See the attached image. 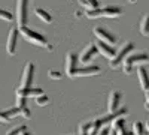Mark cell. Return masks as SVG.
<instances>
[{"mask_svg": "<svg viewBox=\"0 0 149 135\" xmlns=\"http://www.w3.org/2000/svg\"><path fill=\"white\" fill-rule=\"evenodd\" d=\"M133 50H134V44H133V42H124V44L121 45L119 50H116L115 57L110 60V68H112V69L119 68L124 62H125V59L130 56V53H131Z\"/></svg>", "mask_w": 149, "mask_h": 135, "instance_id": "3957f363", "label": "cell"}, {"mask_svg": "<svg viewBox=\"0 0 149 135\" xmlns=\"http://www.w3.org/2000/svg\"><path fill=\"white\" fill-rule=\"evenodd\" d=\"M8 119H6V116L3 114V111H0V123H8Z\"/></svg>", "mask_w": 149, "mask_h": 135, "instance_id": "4316f807", "label": "cell"}, {"mask_svg": "<svg viewBox=\"0 0 149 135\" xmlns=\"http://www.w3.org/2000/svg\"><path fill=\"white\" fill-rule=\"evenodd\" d=\"M124 131H125V120H124V119H118V120H115L113 123H112L109 135H121Z\"/></svg>", "mask_w": 149, "mask_h": 135, "instance_id": "e0dca14e", "label": "cell"}, {"mask_svg": "<svg viewBox=\"0 0 149 135\" xmlns=\"http://www.w3.org/2000/svg\"><path fill=\"white\" fill-rule=\"evenodd\" d=\"M149 62V54L148 53H134V54H130L127 59H125V62L122 63V71L124 74H131L133 71V66L134 65H142V63H148Z\"/></svg>", "mask_w": 149, "mask_h": 135, "instance_id": "277c9868", "label": "cell"}, {"mask_svg": "<svg viewBox=\"0 0 149 135\" xmlns=\"http://www.w3.org/2000/svg\"><path fill=\"white\" fill-rule=\"evenodd\" d=\"M97 50H98V53H102L104 57H107V59H113L115 57V54H116V50L112 45H107V44H104V42H100L98 41L97 44Z\"/></svg>", "mask_w": 149, "mask_h": 135, "instance_id": "5bb4252c", "label": "cell"}, {"mask_svg": "<svg viewBox=\"0 0 149 135\" xmlns=\"http://www.w3.org/2000/svg\"><path fill=\"white\" fill-rule=\"evenodd\" d=\"M94 35H95V38L100 42H104L107 45H113L116 42V36L112 32L106 30L104 27H95L94 29Z\"/></svg>", "mask_w": 149, "mask_h": 135, "instance_id": "ba28073f", "label": "cell"}, {"mask_svg": "<svg viewBox=\"0 0 149 135\" xmlns=\"http://www.w3.org/2000/svg\"><path fill=\"white\" fill-rule=\"evenodd\" d=\"M100 66L91 65V66H81L76 69V77H88V75H98L100 74Z\"/></svg>", "mask_w": 149, "mask_h": 135, "instance_id": "4fadbf2b", "label": "cell"}, {"mask_svg": "<svg viewBox=\"0 0 149 135\" xmlns=\"http://www.w3.org/2000/svg\"><path fill=\"white\" fill-rule=\"evenodd\" d=\"M79 135H88V134H86V131H85V128H84V126H79Z\"/></svg>", "mask_w": 149, "mask_h": 135, "instance_id": "f546056e", "label": "cell"}, {"mask_svg": "<svg viewBox=\"0 0 149 135\" xmlns=\"http://www.w3.org/2000/svg\"><path fill=\"white\" fill-rule=\"evenodd\" d=\"M48 75H49V78H52V80H61V72H58V71H55V69H49L48 71Z\"/></svg>", "mask_w": 149, "mask_h": 135, "instance_id": "d4e9b609", "label": "cell"}, {"mask_svg": "<svg viewBox=\"0 0 149 135\" xmlns=\"http://www.w3.org/2000/svg\"><path fill=\"white\" fill-rule=\"evenodd\" d=\"M133 134L134 135H146V129L142 122H134L133 125Z\"/></svg>", "mask_w": 149, "mask_h": 135, "instance_id": "44dd1931", "label": "cell"}, {"mask_svg": "<svg viewBox=\"0 0 149 135\" xmlns=\"http://www.w3.org/2000/svg\"><path fill=\"white\" fill-rule=\"evenodd\" d=\"M33 80H34V65L31 62H29L24 68V72H22V80H21V87L22 89H29L31 87L33 84Z\"/></svg>", "mask_w": 149, "mask_h": 135, "instance_id": "30bf717a", "label": "cell"}, {"mask_svg": "<svg viewBox=\"0 0 149 135\" xmlns=\"http://www.w3.org/2000/svg\"><path fill=\"white\" fill-rule=\"evenodd\" d=\"M19 33H21V36L26 41H29V42H31V44H34L37 47H43V48H46L48 51H52V45L48 42V39L45 38L42 33L36 32V30H31L30 27L19 29Z\"/></svg>", "mask_w": 149, "mask_h": 135, "instance_id": "6da1fadb", "label": "cell"}, {"mask_svg": "<svg viewBox=\"0 0 149 135\" xmlns=\"http://www.w3.org/2000/svg\"><path fill=\"white\" fill-rule=\"evenodd\" d=\"M15 93H17V96H21V98H29V96H34V98H37V96L43 95V90L39 89V87H29V89H22V87H19V89H17Z\"/></svg>", "mask_w": 149, "mask_h": 135, "instance_id": "9a60e30c", "label": "cell"}, {"mask_svg": "<svg viewBox=\"0 0 149 135\" xmlns=\"http://www.w3.org/2000/svg\"><path fill=\"white\" fill-rule=\"evenodd\" d=\"M145 107L149 110V92H146V99H145Z\"/></svg>", "mask_w": 149, "mask_h": 135, "instance_id": "f1b7e54d", "label": "cell"}, {"mask_svg": "<svg viewBox=\"0 0 149 135\" xmlns=\"http://www.w3.org/2000/svg\"><path fill=\"white\" fill-rule=\"evenodd\" d=\"M78 62H79V56L76 53H67V56H66V75L69 78L76 77Z\"/></svg>", "mask_w": 149, "mask_h": 135, "instance_id": "8992f818", "label": "cell"}, {"mask_svg": "<svg viewBox=\"0 0 149 135\" xmlns=\"http://www.w3.org/2000/svg\"><path fill=\"white\" fill-rule=\"evenodd\" d=\"M18 38H19V29H18V27H12V29L9 30L8 41H6V51H8L9 56H14V54H15Z\"/></svg>", "mask_w": 149, "mask_h": 135, "instance_id": "52a82bcc", "label": "cell"}, {"mask_svg": "<svg viewBox=\"0 0 149 135\" xmlns=\"http://www.w3.org/2000/svg\"><path fill=\"white\" fill-rule=\"evenodd\" d=\"M34 14L39 17L42 21H45V23H52V17H51V14H49L48 11H45L43 8H34Z\"/></svg>", "mask_w": 149, "mask_h": 135, "instance_id": "ac0fdd59", "label": "cell"}, {"mask_svg": "<svg viewBox=\"0 0 149 135\" xmlns=\"http://www.w3.org/2000/svg\"><path fill=\"white\" fill-rule=\"evenodd\" d=\"M140 33L143 36H149V14L145 15L140 21Z\"/></svg>", "mask_w": 149, "mask_h": 135, "instance_id": "ffe728a7", "label": "cell"}, {"mask_svg": "<svg viewBox=\"0 0 149 135\" xmlns=\"http://www.w3.org/2000/svg\"><path fill=\"white\" fill-rule=\"evenodd\" d=\"M36 104L39 105V107L48 105V104H49V98L43 93V95H40V96H37V98H36Z\"/></svg>", "mask_w": 149, "mask_h": 135, "instance_id": "603a6c76", "label": "cell"}, {"mask_svg": "<svg viewBox=\"0 0 149 135\" xmlns=\"http://www.w3.org/2000/svg\"><path fill=\"white\" fill-rule=\"evenodd\" d=\"M79 5L82 8H85L86 11H95V9H100V3L97 0H81Z\"/></svg>", "mask_w": 149, "mask_h": 135, "instance_id": "d6986e66", "label": "cell"}, {"mask_svg": "<svg viewBox=\"0 0 149 135\" xmlns=\"http://www.w3.org/2000/svg\"><path fill=\"white\" fill-rule=\"evenodd\" d=\"M137 75H139V81H140V87L145 92H149V74L145 66L137 68Z\"/></svg>", "mask_w": 149, "mask_h": 135, "instance_id": "2e32d148", "label": "cell"}, {"mask_svg": "<svg viewBox=\"0 0 149 135\" xmlns=\"http://www.w3.org/2000/svg\"><path fill=\"white\" fill-rule=\"evenodd\" d=\"M24 132H27V126L21 125V126H15V128H12L10 131H8L6 135H22Z\"/></svg>", "mask_w": 149, "mask_h": 135, "instance_id": "7402d4cb", "label": "cell"}, {"mask_svg": "<svg viewBox=\"0 0 149 135\" xmlns=\"http://www.w3.org/2000/svg\"><path fill=\"white\" fill-rule=\"evenodd\" d=\"M27 21H29V3L26 0H21L17 5V23H18V29L27 27Z\"/></svg>", "mask_w": 149, "mask_h": 135, "instance_id": "5b68a950", "label": "cell"}, {"mask_svg": "<svg viewBox=\"0 0 149 135\" xmlns=\"http://www.w3.org/2000/svg\"><path fill=\"white\" fill-rule=\"evenodd\" d=\"M27 98H21V96H17V107L19 108H26L27 107Z\"/></svg>", "mask_w": 149, "mask_h": 135, "instance_id": "484cf974", "label": "cell"}, {"mask_svg": "<svg viewBox=\"0 0 149 135\" xmlns=\"http://www.w3.org/2000/svg\"><path fill=\"white\" fill-rule=\"evenodd\" d=\"M109 132H110L109 128H102L100 132H98V135H109Z\"/></svg>", "mask_w": 149, "mask_h": 135, "instance_id": "83f0119b", "label": "cell"}, {"mask_svg": "<svg viewBox=\"0 0 149 135\" xmlns=\"http://www.w3.org/2000/svg\"><path fill=\"white\" fill-rule=\"evenodd\" d=\"M145 129H146V135H149V120L146 122V126H145Z\"/></svg>", "mask_w": 149, "mask_h": 135, "instance_id": "d6a6232c", "label": "cell"}, {"mask_svg": "<svg viewBox=\"0 0 149 135\" xmlns=\"http://www.w3.org/2000/svg\"><path fill=\"white\" fill-rule=\"evenodd\" d=\"M82 14H84V12H81V11H76V12H74V17H76V18H79Z\"/></svg>", "mask_w": 149, "mask_h": 135, "instance_id": "4dcf8cb0", "label": "cell"}, {"mask_svg": "<svg viewBox=\"0 0 149 135\" xmlns=\"http://www.w3.org/2000/svg\"><path fill=\"white\" fill-rule=\"evenodd\" d=\"M98 54V50H97V45L95 44H93V42H90L88 45H86L84 50H82V53H81V56H79V60H81V63H84V65H86V63H90V62H93V59H95V56Z\"/></svg>", "mask_w": 149, "mask_h": 135, "instance_id": "9c48e42d", "label": "cell"}, {"mask_svg": "<svg viewBox=\"0 0 149 135\" xmlns=\"http://www.w3.org/2000/svg\"><path fill=\"white\" fill-rule=\"evenodd\" d=\"M119 104H121V92L119 90H112L109 95V101H107V111L109 114L116 113L119 110Z\"/></svg>", "mask_w": 149, "mask_h": 135, "instance_id": "8fae6325", "label": "cell"}, {"mask_svg": "<svg viewBox=\"0 0 149 135\" xmlns=\"http://www.w3.org/2000/svg\"><path fill=\"white\" fill-rule=\"evenodd\" d=\"M85 15L88 18H98V17H106V18H118L122 15V9L119 6H104L95 11H86Z\"/></svg>", "mask_w": 149, "mask_h": 135, "instance_id": "7a4b0ae2", "label": "cell"}, {"mask_svg": "<svg viewBox=\"0 0 149 135\" xmlns=\"http://www.w3.org/2000/svg\"><path fill=\"white\" fill-rule=\"evenodd\" d=\"M3 114L6 116L8 120L10 119H14L17 116H22V117H26V119H30L31 117V113H30V110L26 107V108H19V107H14V108H9V110H5Z\"/></svg>", "mask_w": 149, "mask_h": 135, "instance_id": "7c38bea8", "label": "cell"}, {"mask_svg": "<svg viewBox=\"0 0 149 135\" xmlns=\"http://www.w3.org/2000/svg\"><path fill=\"white\" fill-rule=\"evenodd\" d=\"M0 18L5 20V21H12V20H14V15H12L9 11H6V9H2V8H0Z\"/></svg>", "mask_w": 149, "mask_h": 135, "instance_id": "cb8c5ba5", "label": "cell"}, {"mask_svg": "<svg viewBox=\"0 0 149 135\" xmlns=\"http://www.w3.org/2000/svg\"><path fill=\"white\" fill-rule=\"evenodd\" d=\"M121 135H134V134H133V131H131V132H130V131H124Z\"/></svg>", "mask_w": 149, "mask_h": 135, "instance_id": "1f68e13d", "label": "cell"}, {"mask_svg": "<svg viewBox=\"0 0 149 135\" xmlns=\"http://www.w3.org/2000/svg\"><path fill=\"white\" fill-rule=\"evenodd\" d=\"M22 135H31V134H30V132H24Z\"/></svg>", "mask_w": 149, "mask_h": 135, "instance_id": "836d02e7", "label": "cell"}]
</instances>
